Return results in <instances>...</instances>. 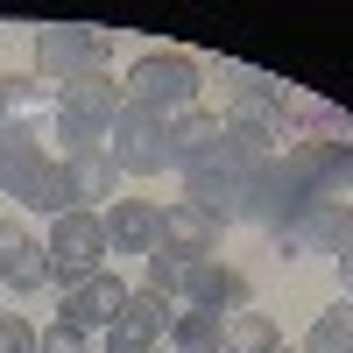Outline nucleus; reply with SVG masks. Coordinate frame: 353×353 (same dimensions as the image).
Returning a JSON list of instances; mask_svg holds the SVG:
<instances>
[{"mask_svg": "<svg viewBox=\"0 0 353 353\" xmlns=\"http://www.w3.org/2000/svg\"><path fill=\"white\" fill-rule=\"evenodd\" d=\"M36 325H28V318L21 311H0V353H36Z\"/></svg>", "mask_w": 353, "mask_h": 353, "instance_id": "4be33fe9", "label": "nucleus"}, {"mask_svg": "<svg viewBox=\"0 0 353 353\" xmlns=\"http://www.w3.org/2000/svg\"><path fill=\"white\" fill-rule=\"evenodd\" d=\"M43 254H50L57 290H71V283H85V276H99V269H106V254H113V248H106V219H99V212H57Z\"/></svg>", "mask_w": 353, "mask_h": 353, "instance_id": "423d86ee", "label": "nucleus"}, {"mask_svg": "<svg viewBox=\"0 0 353 353\" xmlns=\"http://www.w3.org/2000/svg\"><path fill=\"white\" fill-rule=\"evenodd\" d=\"M14 128V106H8V71H0V134Z\"/></svg>", "mask_w": 353, "mask_h": 353, "instance_id": "393cba45", "label": "nucleus"}, {"mask_svg": "<svg viewBox=\"0 0 353 353\" xmlns=\"http://www.w3.org/2000/svg\"><path fill=\"white\" fill-rule=\"evenodd\" d=\"M219 241H226V226L212 212H198V205H184V198L163 205V254H176V261H212Z\"/></svg>", "mask_w": 353, "mask_h": 353, "instance_id": "ddd939ff", "label": "nucleus"}, {"mask_svg": "<svg viewBox=\"0 0 353 353\" xmlns=\"http://www.w3.org/2000/svg\"><path fill=\"white\" fill-rule=\"evenodd\" d=\"M43 283H50V254H43V241H36L21 219H0V290L28 297V290H43Z\"/></svg>", "mask_w": 353, "mask_h": 353, "instance_id": "f8f14e48", "label": "nucleus"}, {"mask_svg": "<svg viewBox=\"0 0 353 353\" xmlns=\"http://www.w3.org/2000/svg\"><path fill=\"white\" fill-rule=\"evenodd\" d=\"M170 304L163 297H149V290H128V304H121V318H113V332H134V339H149V346H163L170 339Z\"/></svg>", "mask_w": 353, "mask_h": 353, "instance_id": "dca6fc26", "label": "nucleus"}, {"mask_svg": "<svg viewBox=\"0 0 353 353\" xmlns=\"http://www.w3.org/2000/svg\"><path fill=\"white\" fill-rule=\"evenodd\" d=\"M191 311H212V318H233V311H254V283L233 269V261H184V290H176Z\"/></svg>", "mask_w": 353, "mask_h": 353, "instance_id": "6e6552de", "label": "nucleus"}, {"mask_svg": "<svg viewBox=\"0 0 353 353\" xmlns=\"http://www.w3.org/2000/svg\"><path fill=\"white\" fill-rule=\"evenodd\" d=\"M219 121H241V128H269V134H283V85H269V78L233 85V99H226Z\"/></svg>", "mask_w": 353, "mask_h": 353, "instance_id": "2eb2a0df", "label": "nucleus"}, {"mask_svg": "<svg viewBox=\"0 0 353 353\" xmlns=\"http://www.w3.org/2000/svg\"><path fill=\"white\" fill-rule=\"evenodd\" d=\"M121 106H128V92L113 85V71H85L71 85H57V121H50V134L64 141V156L106 149V128H113Z\"/></svg>", "mask_w": 353, "mask_h": 353, "instance_id": "f257e3e1", "label": "nucleus"}, {"mask_svg": "<svg viewBox=\"0 0 353 353\" xmlns=\"http://www.w3.org/2000/svg\"><path fill=\"white\" fill-rule=\"evenodd\" d=\"M113 170L106 149H85V156H57L50 170V191H43V212H99V205H113Z\"/></svg>", "mask_w": 353, "mask_h": 353, "instance_id": "0eeeda50", "label": "nucleus"}, {"mask_svg": "<svg viewBox=\"0 0 353 353\" xmlns=\"http://www.w3.org/2000/svg\"><path fill=\"white\" fill-rule=\"evenodd\" d=\"M121 92L134 106L163 113V121H176V113L198 106V57H184V50H141L128 64V78H121Z\"/></svg>", "mask_w": 353, "mask_h": 353, "instance_id": "f03ea898", "label": "nucleus"}, {"mask_svg": "<svg viewBox=\"0 0 353 353\" xmlns=\"http://www.w3.org/2000/svg\"><path fill=\"white\" fill-rule=\"evenodd\" d=\"M36 353H92V332H78V325H43V339H36Z\"/></svg>", "mask_w": 353, "mask_h": 353, "instance_id": "412c9836", "label": "nucleus"}, {"mask_svg": "<svg viewBox=\"0 0 353 353\" xmlns=\"http://www.w3.org/2000/svg\"><path fill=\"white\" fill-rule=\"evenodd\" d=\"M106 353H163V346H149V339H134V332H106Z\"/></svg>", "mask_w": 353, "mask_h": 353, "instance_id": "5701e85b", "label": "nucleus"}, {"mask_svg": "<svg viewBox=\"0 0 353 353\" xmlns=\"http://www.w3.org/2000/svg\"><path fill=\"white\" fill-rule=\"evenodd\" d=\"M170 353H226V318H212V311H176L170 318Z\"/></svg>", "mask_w": 353, "mask_h": 353, "instance_id": "f3484780", "label": "nucleus"}, {"mask_svg": "<svg viewBox=\"0 0 353 353\" xmlns=\"http://www.w3.org/2000/svg\"><path fill=\"white\" fill-rule=\"evenodd\" d=\"M219 134H226V121H219V113H205V106L176 113V121H170V163H176V170H198L205 156L219 149Z\"/></svg>", "mask_w": 353, "mask_h": 353, "instance_id": "4468645a", "label": "nucleus"}, {"mask_svg": "<svg viewBox=\"0 0 353 353\" xmlns=\"http://www.w3.org/2000/svg\"><path fill=\"white\" fill-rule=\"evenodd\" d=\"M141 290H149V297H163V304H170L176 290H184V261L156 248V254H149V269H141Z\"/></svg>", "mask_w": 353, "mask_h": 353, "instance_id": "aec40b11", "label": "nucleus"}, {"mask_svg": "<svg viewBox=\"0 0 353 353\" xmlns=\"http://www.w3.org/2000/svg\"><path fill=\"white\" fill-rule=\"evenodd\" d=\"M332 261H339V290H346V304H353V248H339Z\"/></svg>", "mask_w": 353, "mask_h": 353, "instance_id": "b1692460", "label": "nucleus"}, {"mask_svg": "<svg viewBox=\"0 0 353 353\" xmlns=\"http://www.w3.org/2000/svg\"><path fill=\"white\" fill-rule=\"evenodd\" d=\"M99 219H106V248L113 254H141L149 261L163 248V205L156 198H113Z\"/></svg>", "mask_w": 353, "mask_h": 353, "instance_id": "9d476101", "label": "nucleus"}, {"mask_svg": "<svg viewBox=\"0 0 353 353\" xmlns=\"http://www.w3.org/2000/svg\"><path fill=\"white\" fill-rule=\"evenodd\" d=\"M106 163L128 170V176H163L170 170V121L128 99L113 113V128H106Z\"/></svg>", "mask_w": 353, "mask_h": 353, "instance_id": "39448f33", "label": "nucleus"}, {"mask_svg": "<svg viewBox=\"0 0 353 353\" xmlns=\"http://www.w3.org/2000/svg\"><path fill=\"white\" fill-rule=\"evenodd\" d=\"M121 304H128V283L99 269V276H85V283H71L64 297H57V318H64V325H78V332H113Z\"/></svg>", "mask_w": 353, "mask_h": 353, "instance_id": "1a4fd4ad", "label": "nucleus"}, {"mask_svg": "<svg viewBox=\"0 0 353 353\" xmlns=\"http://www.w3.org/2000/svg\"><path fill=\"white\" fill-rule=\"evenodd\" d=\"M297 353H353V304H332V311H318V325L304 332Z\"/></svg>", "mask_w": 353, "mask_h": 353, "instance_id": "6ab92c4d", "label": "nucleus"}, {"mask_svg": "<svg viewBox=\"0 0 353 353\" xmlns=\"http://www.w3.org/2000/svg\"><path fill=\"white\" fill-rule=\"evenodd\" d=\"M50 141H43V121H14L0 134V198L28 205V212H43V191H50Z\"/></svg>", "mask_w": 353, "mask_h": 353, "instance_id": "20e7f679", "label": "nucleus"}, {"mask_svg": "<svg viewBox=\"0 0 353 353\" xmlns=\"http://www.w3.org/2000/svg\"><path fill=\"white\" fill-rule=\"evenodd\" d=\"M28 57H36V78L57 92V85H71V78H85V71H106L113 36H106V28H85V21H78V28L57 21V28H36Z\"/></svg>", "mask_w": 353, "mask_h": 353, "instance_id": "7ed1b4c3", "label": "nucleus"}, {"mask_svg": "<svg viewBox=\"0 0 353 353\" xmlns=\"http://www.w3.org/2000/svg\"><path fill=\"white\" fill-rule=\"evenodd\" d=\"M283 241L297 248V254H339V248H353V205L304 198V212L283 226Z\"/></svg>", "mask_w": 353, "mask_h": 353, "instance_id": "9b49d317", "label": "nucleus"}, {"mask_svg": "<svg viewBox=\"0 0 353 353\" xmlns=\"http://www.w3.org/2000/svg\"><path fill=\"white\" fill-rule=\"evenodd\" d=\"M276 353H290V346H276Z\"/></svg>", "mask_w": 353, "mask_h": 353, "instance_id": "a878e982", "label": "nucleus"}, {"mask_svg": "<svg viewBox=\"0 0 353 353\" xmlns=\"http://www.w3.org/2000/svg\"><path fill=\"white\" fill-rule=\"evenodd\" d=\"M283 332H276V318L269 311H233L226 318V353H276Z\"/></svg>", "mask_w": 353, "mask_h": 353, "instance_id": "a211bd4d", "label": "nucleus"}]
</instances>
